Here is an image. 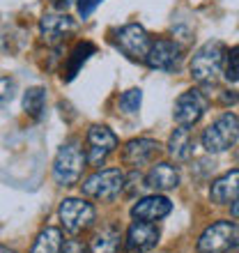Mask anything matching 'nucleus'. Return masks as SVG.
I'll use <instances>...</instances> for the list:
<instances>
[{
    "label": "nucleus",
    "instance_id": "29",
    "mask_svg": "<svg viewBox=\"0 0 239 253\" xmlns=\"http://www.w3.org/2000/svg\"><path fill=\"white\" fill-rule=\"evenodd\" d=\"M230 212H233V216H235V219H239V198L233 203V207H230Z\"/></svg>",
    "mask_w": 239,
    "mask_h": 253
},
{
    "label": "nucleus",
    "instance_id": "9",
    "mask_svg": "<svg viewBox=\"0 0 239 253\" xmlns=\"http://www.w3.org/2000/svg\"><path fill=\"white\" fill-rule=\"evenodd\" d=\"M207 108H209V99H207L200 90L191 87V90H186V92H182L177 97L173 118H175V122H177V126H193L202 120V115L207 113Z\"/></svg>",
    "mask_w": 239,
    "mask_h": 253
},
{
    "label": "nucleus",
    "instance_id": "14",
    "mask_svg": "<svg viewBox=\"0 0 239 253\" xmlns=\"http://www.w3.org/2000/svg\"><path fill=\"white\" fill-rule=\"evenodd\" d=\"M159 242V228L157 223H147V221H133L124 235V247L131 253H143L157 247Z\"/></svg>",
    "mask_w": 239,
    "mask_h": 253
},
{
    "label": "nucleus",
    "instance_id": "1",
    "mask_svg": "<svg viewBox=\"0 0 239 253\" xmlns=\"http://www.w3.org/2000/svg\"><path fill=\"white\" fill-rule=\"evenodd\" d=\"M223 65H226V46L223 42H207L193 53L191 58V76L200 85H209L216 83L219 76L223 74Z\"/></svg>",
    "mask_w": 239,
    "mask_h": 253
},
{
    "label": "nucleus",
    "instance_id": "16",
    "mask_svg": "<svg viewBox=\"0 0 239 253\" xmlns=\"http://www.w3.org/2000/svg\"><path fill=\"white\" fill-rule=\"evenodd\" d=\"M209 198L216 205H233L239 198V168L237 170H228L212 182L209 187Z\"/></svg>",
    "mask_w": 239,
    "mask_h": 253
},
{
    "label": "nucleus",
    "instance_id": "12",
    "mask_svg": "<svg viewBox=\"0 0 239 253\" xmlns=\"http://www.w3.org/2000/svg\"><path fill=\"white\" fill-rule=\"evenodd\" d=\"M173 212V203L161 196V193H150V196H143L131 205V216L136 221H147V223H157L163 216Z\"/></svg>",
    "mask_w": 239,
    "mask_h": 253
},
{
    "label": "nucleus",
    "instance_id": "17",
    "mask_svg": "<svg viewBox=\"0 0 239 253\" xmlns=\"http://www.w3.org/2000/svg\"><path fill=\"white\" fill-rule=\"evenodd\" d=\"M168 154L173 157L175 161H189L193 157V147H196V140H193L191 126H177L170 138H168Z\"/></svg>",
    "mask_w": 239,
    "mask_h": 253
},
{
    "label": "nucleus",
    "instance_id": "7",
    "mask_svg": "<svg viewBox=\"0 0 239 253\" xmlns=\"http://www.w3.org/2000/svg\"><path fill=\"white\" fill-rule=\"evenodd\" d=\"M58 216L67 233L79 235L80 230H87L92 226L94 219H97V212H94L92 203H87L83 198H65L60 203Z\"/></svg>",
    "mask_w": 239,
    "mask_h": 253
},
{
    "label": "nucleus",
    "instance_id": "20",
    "mask_svg": "<svg viewBox=\"0 0 239 253\" xmlns=\"http://www.w3.org/2000/svg\"><path fill=\"white\" fill-rule=\"evenodd\" d=\"M62 230L60 228H44L33 242L30 253H60L62 251Z\"/></svg>",
    "mask_w": 239,
    "mask_h": 253
},
{
    "label": "nucleus",
    "instance_id": "2",
    "mask_svg": "<svg viewBox=\"0 0 239 253\" xmlns=\"http://www.w3.org/2000/svg\"><path fill=\"white\" fill-rule=\"evenodd\" d=\"M85 150L80 147V143L76 138L67 140L65 145L58 150L53 161V180L60 187H74L79 184L83 168H85Z\"/></svg>",
    "mask_w": 239,
    "mask_h": 253
},
{
    "label": "nucleus",
    "instance_id": "21",
    "mask_svg": "<svg viewBox=\"0 0 239 253\" xmlns=\"http://www.w3.org/2000/svg\"><path fill=\"white\" fill-rule=\"evenodd\" d=\"M23 111L33 120H40L44 115V111H46V90L40 85L28 87L26 94H23Z\"/></svg>",
    "mask_w": 239,
    "mask_h": 253
},
{
    "label": "nucleus",
    "instance_id": "23",
    "mask_svg": "<svg viewBox=\"0 0 239 253\" xmlns=\"http://www.w3.org/2000/svg\"><path fill=\"white\" fill-rule=\"evenodd\" d=\"M223 76L230 83H239V44L226 51V65H223Z\"/></svg>",
    "mask_w": 239,
    "mask_h": 253
},
{
    "label": "nucleus",
    "instance_id": "30",
    "mask_svg": "<svg viewBox=\"0 0 239 253\" xmlns=\"http://www.w3.org/2000/svg\"><path fill=\"white\" fill-rule=\"evenodd\" d=\"M0 253H16V251H14V249H9V247H2V244H0Z\"/></svg>",
    "mask_w": 239,
    "mask_h": 253
},
{
    "label": "nucleus",
    "instance_id": "28",
    "mask_svg": "<svg viewBox=\"0 0 239 253\" xmlns=\"http://www.w3.org/2000/svg\"><path fill=\"white\" fill-rule=\"evenodd\" d=\"M48 5L53 7L55 12H67L74 5V0H48Z\"/></svg>",
    "mask_w": 239,
    "mask_h": 253
},
{
    "label": "nucleus",
    "instance_id": "5",
    "mask_svg": "<svg viewBox=\"0 0 239 253\" xmlns=\"http://www.w3.org/2000/svg\"><path fill=\"white\" fill-rule=\"evenodd\" d=\"M239 247V226L235 221H216L200 235L198 253H230Z\"/></svg>",
    "mask_w": 239,
    "mask_h": 253
},
{
    "label": "nucleus",
    "instance_id": "18",
    "mask_svg": "<svg viewBox=\"0 0 239 253\" xmlns=\"http://www.w3.org/2000/svg\"><path fill=\"white\" fill-rule=\"evenodd\" d=\"M122 242H124V237H122V230H120V228L104 226L101 230L94 233V237L87 249H90V253H120Z\"/></svg>",
    "mask_w": 239,
    "mask_h": 253
},
{
    "label": "nucleus",
    "instance_id": "25",
    "mask_svg": "<svg viewBox=\"0 0 239 253\" xmlns=\"http://www.w3.org/2000/svg\"><path fill=\"white\" fill-rule=\"evenodd\" d=\"M12 94H14V81L9 76H2L0 79V106L12 99Z\"/></svg>",
    "mask_w": 239,
    "mask_h": 253
},
{
    "label": "nucleus",
    "instance_id": "19",
    "mask_svg": "<svg viewBox=\"0 0 239 253\" xmlns=\"http://www.w3.org/2000/svg\"><path fill=\"white\" fill-rule=\"evenodd\" d=\"M97 46H94L92 42H79L76 46L72 48V53L67 55V65H65V81H74L76 79V74L80 72V67L85 65L90 60V55H94Z\"/></svg>",
    "mask_w": 239,
    "mask_h": 253
},
{
    "label": "nucleus",
    "instance_id": "26",
    "mask_svg": "<svg viewBox=\"0 0 239 253\" xmlns=\"http://www.w3.org/2000/svg\"><path fill=\"white\" fill-rule=\"evenodd\" d=\"M60 253H90V249L80 240H67V242H62V251Z\"/></svg>",
    "mask_w": 239,
    "mask_h": 253
},
{
    "label": "nucleus",
    "instance_id": "11",
    "mask_svg": "<svg viewBox=\"0 0 239 253\" xmlns=\"http://www.w3.org/2000/svg\"><path fill=\"white\" fill-rule=\"evenodd\" d=\"M79 30V23L67 16L65 12H53V14H44L40 19V35L41 40L46 42L48 46H58L67 37L76 35Z\"/></svg>",
    "mask_w": 239,
    "mask_h": 253
},
{
    "label": "nucleus",
    "instance_id": "4",
    "mask_svg": "<svg viewBox=\"0 0 239 253\" xmlns=\"http://www.w3.org/2000/svg\"><path fill=\"white\" fill-rule=\"evenodd\" d=\"M237 140H239V118L235 113H223L221 118H216L200 136V143L205 147V152L209 154L228 152Z\"/></svg>",
    "mask_w": 239,
    "mask_h": 253
},
{
    "label": "nucleus",
    "instance_id": "6",
    "mask_svg": "<svg viewBox=\"0 0 239 253\" xmlns=\"http://www.w3.org/2000/svg\"><path fill=\"white\" fill-rule=\"evenodd\" d=\"M113 44L120 48V53L126 55L133 62H145V55L150 51V35L140 23H126V26L113 30Z\"/></svg>",
    "mask_w": 239,
    "mask_h": 253
},
{
    "label": "nucleus",
    "instance_id": "3",
    "mask_svg": "<svg viewBox=\"0 0 239 253\" xmlns=\"http://www.w3.org/2000/svg\"><path fill=\"white\" fill-rule=\"evenodd\" d=\"M126 187V175L120 168H101L97 173H92L87 180H83L80 191L87 198L101 200V203H113L120 198V193Z\"/></svg>",
    "mask_w": 239,
    "mask_h": 253
},
{
    "label": "nucleus",
    "instance_id": "22",
    "mask_svg": "<svg viewBox=\"0 0 239 253\" xmlns=\"http://www.w3.org/2000/svg\"><path fill=\"white\" fill-rule=\"evenodd\" d=\"M120 111L126 115H133L140 111V104H143V90L140 87H131V90H126V92H122V97H120Z\"/></svg>",
    "mask_w": 239,
    "mask_h": 253
},
{
    "label": "nucleus",
    "instance_id": "8",
    "mask_svg": "<svg viewBox=\"0 0 239 253\" xmlns=\"http://www.w3.org/2000/svg\"><path fill=\"white\" fill-rule=\"evenodd\" d=\"M120 145L118 136L113 129H108L106 125H92L87 129L85 136V159L90 166H101L108 159V154L115 152V147Z\"/></svg>",
    "mask_w": 239,
    "mask_h": 253
},
{
    "label": "nucleus",
    "instance_id": "10",
    "mask_svg": "<svg viewBox=\"0 0 239 253\" xmlns=\"http://www.w3.org/2000/svg\"><path fill=\"white\" fill-rule=\"evenodd\" d=\"M182 62V46L173 40H157L150 44L145 65L157 72H177Z\"/></svg>",
    "mask_w": 239,
    "mask_h": 253
},
{
    "label": "nucleus",
    "instance_id": "13",
    "mask_svg": "<svg viewBox=\"0 0 239 253\" xmlns=\"http://www.w3.org/2000/svg\"><path fill=\"white\" fill-rule=\"evenodd\" d=\"M159 150L161 145L154 138H131L122 147V161L126 166H131L133 170H138V168L152 164L157 159Z\"/></svg>",
    "mask_w": 239,
    "mask_h": 253
},
{
    "label": "nucleus",
    "instance_id": "27",
    "mask_svg": "<svg viewBox=\"0 0 239 253\" xmlns=\"http://www.w3.org/2000/svg\"><path fill=\"white\" fill-rule=\"evenodd\" d=\"M219 99H221V104H223V106H237V104H239V92H237V90H223Z\"/></svg>",
    "mask_w": 239,
    "mask_h": 253
},
{
    "label": "nucleus",
    "instance_id": "15",
    "mask_svg": "<svg viewBox=\"0 0 239 253\" xmlns=\"http://www.w3.org/2000/svg\"><path fill=\"white\" fill-rule=\"evenodd\" d=\"M145 184L147 189H152L154 193H163V191H173L179 187V173L173 164H154L145 175Z\"/></svg>",
    "mask_w": 239,
    "mask_h": 253
},
{
    "label": "nucleus",
    "instance_id": "24",
    "mask_svg": "<svg viewBox=\"0 0 239 253\" xmlns=\"http://www.w3.org/2000/svg\"><path fill=\"white\" fill-rule=\"evenodd\" d=\"M104 0H76V7H79V16L80 19H87L90 14L101 5Z\"/></svg>",
    "mask_w": 239,
    "mask_h": 253
}]
</instances>
